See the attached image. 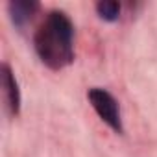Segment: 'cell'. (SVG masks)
Listing matches in <instances>:
<instances>
[{
	"label": "cell",
	"instance_id": "6da1fadb",
	"mask_svg": "<svg viewBox=\"0 0 157 157\" xmlns=\"http://www.w3.org/2000/svg\"><path fill=\"white\" fill-rule=\"evenodd\" d=\"M33 48L50 70H63L74 63V24L65 11L52 10L33 35Z\"/></svg>",
	"mask_w": 157,
	"mask_h": 157
},
{
	"label": "cell",
	"instance_id": "7a4b0ae2",
	"mask_svg": "<svg viewBox=\"0 0 157 157\" xmlns=\"http://www.w3.org/2000/svg\"><path fill=\"white\" fill-rule=\"evenodd\" d=\"M89 104L93 105L94 113L100 117L102 122H105L115 133H124V124H122V115H120V105L118 100L102 87H93L87 91Z\"/></svg>",
	"mask_w": 157,
	"mask_h": 157
},
{
	"label": "cell",
	"instance_id": "3957f363",
	"mask_svg": "<svg viewBox=\"0 0 157 157\" xmlns=\"http://www.w3.org/2000/svg\"><path fill=\"white\" fill-rule=\"evenodd\" d=\"M0 78H2V89H4L6 107H8L11 117H17L21 113V100L22 98H21L19 82H17L15 72L10 67V63H2V67H0Z\"/></svg>",
	"mask_w": 157,
	"mask_h": 157
},
{
	"label": "cell",
	"instance_id": "277c9868",
	"mask_svg": "<svg viewBox=\"0 0 157 157\" xmlns=\"http://www.w3.org/2000/svg\"><path fill=\"white\" fill-rule=\"evenodd\" d=\"M41 4L37 0H11L8 2V13L17 30H24L28 22L33 21V17L39 13Z\"/></svg>",
	"mask_w": 157,
	"mask_h": 157
},
{
	"label": "cell",
	"instance_id": "5b68a950",
	"mask_svg": "<svg viewBox=\"0 0 157 157\" xmlns=\"http://www.w3.org/2000/svg\"><path fill=\"white\" fill-rule=\"evenodd\" d=\"M98 17L105 22H117L120 19V11H122V6L117 0H100L94 6Z\"/></svg>",
	"mask_w": 157,
	"mask_h": 157
}]
</instances>
